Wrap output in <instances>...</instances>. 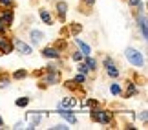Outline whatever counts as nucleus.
I'll list each match as a JSON object with an SVG mask.
<instances>
[{"instance_id":"1","label":"nucleus","mask_w":148,"mask_h":130,"mask_svg":"<svg viewBox=\"0 0 148 130\" xmlns=\"http://www.w3.org/2000/svg\"><path fill=\"white\" fill-rule=\"evenodd\" d=\"M40 77H42L40 88L53 86V84H59V83L62 81V73H60V70H59L55 64H49V66H46V68H42Z\"/></svg>"},{"instance_id":"2","label":"nucleus","mask_w":148,"mask_h":130,"mask_svg":"<svg viewBox=\"0 0 148 130\" xmlns=\"http://www.w3.org/2000/svg\"><path fill=\"white\" fill-rule=\"evenodd\" d=\"M90 119L95 123H101V125H113V114L110 110L99 108V106H93L90 110Z\"/></svg>"},{"instance_id":"3","label":"nucleus","mask_w":148,"mask_h":130,"mask_svg":"<svg viewBox=\"0 0 148 130\" xmlns=\"http://www.w3.org/2000/svg\"><path fill=\"white\" fill-rule=\"evenodd\" d=\"M124 55H126L128 63L132 64V66H135V68H143L145 66V57H143V53H141L139 50L126 48V50H124Z\"/></svg>"},{"instance_id":"4","label":"nucleus","mask_w":148,"mask_h":130,"mask_svg":"<svg viewBox=\"0 0 148 130\" xmlns=\"http://www.w3.org/2000/svg\"><path fill=\"white\" fill-rule=\"evenodd\" d=\"M13 52V39L8 37V33L0 35V55H8Z\"/></svg>"},{"instance_id":"5","label":"nucleus","mask_w":148,"mask_h":130,"mask_svg":"<svg viewBox=\"0 0 148 130\" xmlns=\"http://www.w3.org/2000/svg\"><path fill=\"white\" fill-rule=\"evenodd\" d=\"M55 11H57V19H59L60 24L66 22V15H68V4L64 0H57L55 2Z\"/></svg>"},{"instance_id":"6","label":"nucleus","mask_w":148,"mask_h":130,"mask_svg":"<svg viewBox=\"0 0 148 130\" xmlns=\"http://www.w3.org/2000/svg\"><path fill=\"white\" fill-rule=\"evenodd\" d=\"M13 50H16L20 55H31L33 53V50L29 44H26L22 39H13Z\"/></svg>"},{"instance_id":"7","label":"nucleus","mask_w":148,"mask_h":130,"mask_svg":"<svg viewBox=\"0 0 148 130\" xmlns=\"http://www.w3.org/2000/svg\"><path fill=\"white\" fill-rule=\"evenodd\" d=\"M135 20H137V28L141 30V37H143V41H146V37H148V31H146V13H145V11L137 13V15H135Z\"/></svg>"},{"instance_id":"8","label":"nucleus","mask_w":148,"mask_h":130,"mask_svg":"<svg viewBox=\"0 0 148 130\" xmlns=\"http://www.w3.org/2000/svg\"><path fill=\"white\" fill-rule=\"evenodd\" d=\"M42 57L44 59H51V61H59L60 59V53L57 52L55 46H46L42 50Z\"/></svg>"},{"instance_id":"9","label":"nucleus","mask_w":148,"mask_h":130,"mask_svg":"<svg viewBox=\"0 0 148 130\" xmlns=\"http://www.w3.org/2000/svg\"><path fill=\"white\" fill-rule=\"evenodd\" d=\"M97 0H79V11H82L84 15H92V9Z\"/></svg>"},{"instance_id":"10","label":"nucleus","mask_w":148,"mask_h":130,"mask_svg":"<svg viewBox=\"0 0 148 130\" xmlns=\"http://www.w3.org/2000/svg\"><path fill=\"white\" fill-rule=\"evenodd\" d=\"M38 15H40V19H42V22H44L46 26H53V24H55L53 15H51L46 8H40V9H38Z\"/></svg>"},{"instance_id":"11","label":"nucleus","mask_w":148,"mask_h":130,"mask_svg":"<svg viewBox=\"0 0 148 130\" xmlns=\"http://www.w3.org/2000/svg\"><path fill=\"white\" fill-rule=\"evenodd\" d=\"M126 86H128V88H126V92H123V94H121V95H124L126 99H128V97H135V95L139 94V88L135 86V83L126 81Z\"/></svg>"},{"instance_id":"12","label":"nucleus","mask_w":148,"mask_h":130,"mask_svg":"<svg viewBox=\"0 0 148 130\" xmlns=\"http://www.w3.org/2000/svg\"><path fill=\"white\" fill-rule=\"evenodd\" d=\"M29 37H31L33 46H40L42 41H44V33L38 31V30H31V31H29Z\"/></svg>"},{"instance_id":"13","label":"nucleus","mask_w":148,"mask_h":130,"mask_svg":"<svg viewBox=\"0 0 148 130\" xmlns=\"http://www.w3.org/2000/svg\"><path fill=\"white\" fill-rule=\"evenodd\" d=\"M59 116H60L66 123H71V125H75V123H77V117L73 116V112H71V110H66V112H64V110H60V108H59Z\"/></svg>"},{"instance_id":"14","label":"nucleus","mask_w":148,"mask_h":130,"mask_svg":"<svg viewBox=\"0 0 148 130\" xmlns=\"http://www.w3.org/2000/svg\"><path fill=\"white\" fill-rule=\"evenodd\" d=\"M27 119H29V127H26V128H37L42 119V116L37 114V112H31V114H27Z\"/></svg>"},{"instance_id":"15","label":"nucleus","mask_w":148,"mask_h":130,"mask_svg":"<svg viewBox=\"0 0 148 130\" xmlns=\"http://www.w3.org/2000/svg\"><path fill=\"white\" fill-rule=\"evenodd\" d=\"M75 105H77V99H75V97H64V99L59 103V108H60V110H62V108L70 110V108H73Z\"/></svg>"},{"instance_id":"16","label":"nucleus","mask_w":148,"mask_h":130,"mask_svg":"<svg viewBox=\"0 0 148 130\" xmlns=\"http://www.w3.org/2000/svg\"><path fill=\"white\" fill-rule=\"evenodd\" d=\"M84 63H86V66L90 68V72H97L99 70V63H97V59H93L92 55H86V57L82 59Z\"/></svg>"},{"instance_id":"17","label":"nucleus","mask_w":148,"mask_h":130,"mask_svg":"<svg viewBox=\"0 0 148 130\" xmlns=\"http://www.w3.org/2000/svg\"><path fill=\"white\" fill-rule=\"evenodd\" d=\"M75 44H77L79 52H82V55H84V57H86V55H92V48H90L86 42H82L81 39H75Z\"/></svg>"},{"instance_id":"18","label":"nucleus","mask_w":148,"mask_h":130,"mask_svg":"<svg viewBox=\"0 0 148 130\" xmlns=\"http://www.w3.org/2000/svg\"><path fill=\"white\" fill-rule=\"evenodd\" d=\"M9 81H11V75H9V72H5V70H0V88H5V86H9Z\"/></svg>"},{"instance_id":"19","label":"nucleus","mask_w":148,"mask_h":130,"mask_svg":"<svg viewBox=\"0 0 148 130\" xmlns=\"http://www.w3.org/2000/svg\"><path fill=\"white\" fill-rule=\"evenodd\" d=\"M106 75H108V77H112V79H117L119 75H121V72L117 70V66H115V64H110V66H106Z\"/></svg>"},{"instance_id":"20","label":"nucleus","mask_w":148,"mask_h":130,"mask_svg":"<svg viewBox=\"0 0 148 130\" xmlns=\"http://www.w3.org/2000/svg\"><path fill=\"white\" fill-rule=\"evenodd\" d=\"M64 86H66L68 90H71V92H82V84H77L73 79H71V81H66Z\"/></svg>"},{"instance_id":"21","label":"nucleus","mask_w":148,"mask_h":130,"mask_svg":"<svg viewBox=\"0 0 148 130\" xmlns=\"http://www.w3.org/2000/svg\"><path fill=\"white\" fill-rule=\"evenodd\" d=\"M81 31H82V26L79 24V22H73V24H70V35H71V37H77Z\"/></svg>"},{"instance_id":"22","label":"nucleus","mask_w":148,"mask_h":130,"mask_svg":"<svg viewBox=\"0 0 148 130\" xmlns=\"http://www.w3.org/2000/svg\"><path fill=\"white\" fill-rule=\"evenodd\" d=\"M55 48H57V52H59L60 55L66 52V48H68V42H66V39H59L57 41V44H55Z\"/></svg>"},{"instance_id":"23","label":"nucleus","mask_w":148,"mask_h":130,"mask_svg":"<svg viewBox=\"0 0 148 130\" xmlns=\"http://www.w3.org/2000/svg\"><path fill=\"white\" fill-rule=\"evenodd\" d=\"M29 73H27L26 70H16L13 75H11V79H15V81H22V79H26Z\"/></svg>"},{"instance_id":"24","label":"nucleus","mask_w":148,"mask_h":130,"mask_svg":"<svg viewBox=\"0 0 148 130\" xmlns=\"http://www.w3.org/2000/svg\"><path fill=\"white\" fill-rule=\"evenodd\" d=\"M77 72H79V73H84V75L88 77V73H90V68L86 66V63H84V61H79V63H77Z\"/></svg>"},{"instance_id":"25","label":"nucleus","mask_w":148,"mask_h":130,"mask_svg":"<svg viewBox=\"0 0 148 130\" xmlns=\"http://www.w3.org/2000/svg\"><path fill=\"white\" fill-rule=\"evenodd\" d=\"M110 92H112V95L119 97V95L123 94V90H121V86H119V83H112V84H110Z\"/></svg>"},{"instance_id":"26","label":"nucleus","mask_w":148,"mask_h":130,"mask_svg":"<svg viewBox=\"0 0 148 130\" xmlns=\"http://www.w3.org/2000/svg\"><path fill=\"white\" fill-rule=\"evenodd\" d=\"M0 9H15V0H0Z\"/></svg>"},{"instance_id":"27","label":"nucleus","mask_w":148,"mask_h":130,"mask_svg":"<svg viewBox=\"0 0 148 130\" xmlns=\"http://www.w3.org/2000/svg\"><path fill=\"white\" fill-rule=\"evenodd\" d=\"M126 4H128V8H132V9H141L143 8V0H126Z\"/></svg>"},{"instance_id":"28","label":"nucleus","mask_w":148,"mask_h":130,"mask_svg":"<svg viewBox=\"0 0 148 130\" xmlns=\"http://www.w3.org/2000/svg\"><path fill=\"white\" fill-rule=\"evenodd\" d=\"M29 101H31L29 97H18V99L15 101V105H16V106H20V108H22V106H27V105H29Z\"/></svg>"},{"instance_id":"29","label":"nucleus","mask_w":148,"mask_h":130,"mask_svg":"<svg viewBox=\"0 0 148 130\" xmlns=\"http://www.w3.org/2000/svg\"><path fill=\"white\" fill-rule=\"evenodd\" d=\"M71 59L75 61V63H79V61L84 59V55H82V52H79V50H73V52H71Z\"/></svg>"},{"instance_id":"30","label":"nucleus","mask_w":148,"mask_h":130,"mask_svg":"<svg viewBox=\"0 0 148 130\" xmlns=\"http://www.w3.org/2000/svg\"><path fill=\"white\" fill-rule=\"evenodd\" d=\"M73 81H75L77 84H84V83H86V75H84V73H77Z\"/></svg>"},{"instance_id":"31","label":"nucleus","mask_w":148,"mask_h":130,"mask_svg":"<svg viewBox=\"0 0 148 130\" xmlns=\"http://www.w3.org/2000/svg\"><path fill=\"white\" fill-rule=\"evenodd\" d=\"M86 105L93 108V106H99V101H97V99H88V101H86Z\"/></svg>"},{"instance_id":"32","label":"nucleus","mask_w":148,"mask_h":130,"mask_svg":"<svg viewBox=\"0 0 148 130\" xmlns=\"http://www.w3.org/2000/svg\"><path fill=\"white\" fill-rule=\"evenodd\" d=\"M102 64H104V68H106V66H110V64H115V63H113V59H112V57H104V61H102Z\"/></svg>"},{"instance_id":"33","label":"nucleus","mask_w":148,"mask_h":130,"mask_svg":"<svg viewBox=\"0 0 148 130\" xmlns=\"http://www.w3.org/2000/svg\"><path fill=\"white\" fill-rule=\"evenodd\" d=\"M146 119H148V114H146V110H143V112H141V121L146 123Z\"/></svg>"},{"instance_id":"34","label":"nucleus","mask_w":148,"mask_h":130,"mask_svg":"<svg viewBox=\"0 0 148 130\" xmlns=\"http://www.w3.org/2000/svg\"><path fill=\"white\" fill-rule=\"evenodd\" d=\"M51 128H55V130H64V128H70V127H66V125H55V127H51Z\"/></svg>"},{"instance_id":"35","label":"nucleus","mask_w":148,"mask_h":130,"mask_svg":"<svg viewBox=\"0 0 148 130\" xmlns=\"http://www.w3.org/2000/svg\"><path fill=\"white\" fill-rule=\"evenodd\" d=\"M4 127V119H2V117H0V128H2Z\"/></svg>"}]
</instances>
